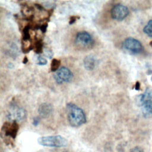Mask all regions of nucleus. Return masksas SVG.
<instances>
[{
    "label": "nucleus",
    "instance_id": "nucleus-8",
    "mask_svg": "<svg viewBox=\"0 0 152 152\" xmlns=\"http://www.w3.org/2000/svg\"><path fill=\"white\" fill-rule=\"evenodd\" d=\"M111 17L117 21H122L129 14L128 8L122 4H116L111 10Z\"/></svg>",
    "mask_w": 152,
    "mask_h": 152
},
{
    "label": "nucleus",
    "instance_id": "nucleus-9",
    "mask_svg": "<svg viewBox=\"0 0 152 152\" xmlns=\"http://www.w3.org/2000/svg\"><path fill=\"white\" fill-rule=\"evenodd\" d=\"M19 126L16 121H12L11 122H6L4 124L2 129L4 134L7 136H9L12 138H15L18 131Z\"/></svg>",
    "mask_w": 152,
    "mask_h": 152
},
{
    "label": "nucleus",
    "instance_id": "nucleus-16",
    "mask_svg": "<svg viewBox=\"0 0 152 152\" xmlns=\"http://www.w3.org/2000/svg\"><path fill=\"white\" fill-rule=\"evenodd\" d=\"M37 64L39 65H45L47 64V60L45 58H43L41 56H37Z\"/></svg>",
    "mask_w": 152,
    "mask_h": 152
},
{
    "label": "nucleus",
    "instance_id": "nucleus-5",
    "mask_svg": "<svg viewBox=\"0 0 152 152\" xmlns=\"http://www.w3.org/2000/svg\"><path fill=\"white\" fill-rule=\"evenodd\" d=\"M75 43L81 48H90L94 44V40L91 36L86 31L78 32L75 36Z\"/></svg>",
    "mask_w": 152,
    "mask_h": 152
},
{
    "label": "nucleus",
    "instance_id": "nucleus-14",
    "mask_svg": "<svg viewBox=\"0 0 152 152\" xmlns=\"http://www.w3.org/2000/svg\"><path fill=\"white\" fill-rule=\"evenodd\" d=\"M61 61L57 59H53L50 64V70L52 72L57 71L59 69Z\"/></svg>",
    "mask_w": 152,
    "mask_h": 152
},
{
    "label": "nucleus",
    "instance_id": "nucleus-10",
    "mask_svg": "<svg viewBox=\"0 0 152 152\" xmlns=\"http://www.w3.org/2000/svg\"><path fill=\"white\" fill-rule=\"evenodd\" d=\"M38 112L40 118H47L49 117L53 112L52 106L48 103H42L38 108Z\"/></svg>",
    "mask_w": 152,
    "mask_h": 152
},
{
    "label": "nucleus",
    "instance_id": "nucleus-18",
    "mask_svg": "<svg viewBox=\"0 0 152 152\" xmlns=\"http://www.w3.org/2000/svg\"><path fill=\"white\" fill-rule=\"evenodd\" d=\"M40 121V119L39 117L36 116V117L34 118L33 119V125L37 126L39 124Z\"/></svg>",
    "mask_w": 152,
    "mask_h": 152
},
{
    "label": "nucleus",
    "instance_id": "nucleus-17",
    "mask_svg": "<svg viewBox=\"0 0 152 152\" xmlns=\"http://www.w3.org/2000/svg\"><path fill=\"white\" fill-rule=\"evenodd\" d=\"M130 152H144V151L142 148L140 147H135L130 150Z\"/></svg>",
    "mask_w": 152,
    "mask_h": 152
},
{
    "label": "nucleus",
    "instance_id": "nucleus-12",
    "mask_svg": "<svg viewBox=\"0 0 152 152\" xmlns=\"http://www.w3.org/2000/svg\"><path fill=\"white\" fill-rule=\"evenodd\" d=\"M143 31L148 37H152V20L148 21L147 25L144 27Z\"/></svg>",
    "mask_w": 152,
    "mask_h": 152
},
{
    "label": "nucleus",
    "instance_id": "nucleus-3",
    "mask_svg": "<svg viewBox=\"0 0 152 152\" xmlns=\"http://www.w3.org/2000/svg\"><path fill=\"white\" fill-rule=\"evenodd\" d=\"M27 113L24 109L18 106L16 104L10 105V110L7 114L8 119L11 121H22L26 118Z\"/></svg>",
    "mask_w": 152,
    "mask_h": 152
},
{
    "label": "nucleus",
    "instance_id": "nucleus-21",
    "mask_svg": "<svg viewBox=\"0 0 152 152\" xmlns=\"http://www.w3.org/2000/svg\"><path fill=\"white\" fill-rule=\"evenodd\" d=\"M45 55L46 56H48L49 58H51L52 56V52L51 50H49V49H46L45 51Z\"/></svg>",
    "mask_w": 152,
    "mask_h": 152
},
{
    "label": "nucleus",
    "instance_id": "nucleus-13",
    "mask_svg": "<svg viewBox=\"0 0 152 152\" xmlns=\"http://www.w3.org/2000/svg\"><path fill=\"white\" fill-rule=\"evenodd\" d=\"M43 44L42 40H37L35 42L33 48L34 49V50L36 53H42L43 50Z\"/></svg>",
    "mask_w": 152,
    "mask_h": 152
},
{
    "label": "nucleus",
    "instance_id": "nucleus-11",
    "mask_svg": "<svg viewBox=\"0 0 152 152\" xmlns=\"http://www.w3.org/2000/svg\"><path fill=\"white\" fill-rule=\"evenodd\" d=\"M97 61L96 56L93 55H89L87 56L86 57H85L83 61L85 69L88 71L93 70L96 65Z\"/></svg>",
    "mask_w": 152,
    "mask_h": 152
},
{
    "label": "nucleus",
    "instance_id": "nucleus-2",
    "mask_svg": "<svg viewBox=\"0 0 152 152\" xmlns=\"http://www.w3.org/2000/svg\"><path fill=\"white\" fill-rule=\"evenodd\" d=\"M37 142L43 146L50 147H64L68 144V140L61 135L42 137L39 138Z\"/></svg>",
    "mask_w": 152,
    "mask_h": 152
},
{
    "label": "nucleus",
    "instance_id": "nucleus-19",
    "mask_svg": "<svg viewBox=\"0 0 152 152\" xmlns=\"http://www.w3.org/2000/svg\"><path fill=\"white\" fill-rule=\"evenodd\" d=\"M47 27H48V24L45 23V24H43L42 25H41L39 27V29H40L42 32L45 33L46 31V30H47Z\"/></svg>",
    "mask_w": 152,
    "mask_h": 152
},
{
    "label": "nucleus",
    "instance_id": "nucleus-15",
    "mask_svg": "<svg viewBox=\"0 0 152 152\" xmlns=\"http://www.w3.org/2000/svg\"><path fill=\"white\" fill-rule=\"evenodd\" d=\"M29 28L30 27L28 26H26L23 31V39L26 41V40H28L30 38V35L29 33Z\"/></svg>",
    "mask_w": 152,
    "mask_h": 152
},
{
    "label": "nucleus",
    "instance_id": "nucleus-23",
    "mask_svg": "<svg viewBox=\"0 0 152 152\" xmlns=\"http://www.w3.org/2000/svg\"><path fill=\"white\" fill-rule=\"evenodd\" d=\"M27 62H28V59H27V58L26 56H25V57L24 58V59H23V64H26Z\"/></svg>",
    "mask_w": 152,
    "mask_h": 152
},
{
    "label": "nucleus",
    "instance_id": "nucleus-22",
    "mask_svg": "<svg viewBox=\"0 0 152 152\" xmlns=\"http://www.w3.org/2000/svg\"><path fill=\"white\" fill-rule=\"evenodd\" d=\"M135 89L136 90H139L140 89V83L137 81L135 84Z\"/></svg>",
    "mask_w": 152,
    "mask_h": 152
},
{
    "label": "nucleus",
    "instance_id": "nucleus-6",
    "mask_svg": "<svg viewBox=\"0 0 152 152\" xmlns=\"http://www.w3.org/2000/svg\"><path fill=\"white\" fill-rule=\"evenodd\" d=\"M122 48L125 50L133 53H140L143 49L141 42L133 37L126 38L122 43Z\"/></svg>",
    "mask_w": 152,
    "mask_h": 152
},
{
    "label": "nucleus",
    "instance_id": "nucleus-7",
    "mask_svg": "<svg viewBox=\"0 0 152 152\" xmlns=\"http://www.w3.org/2000/svg\"><path fill=\"white\" fill-rule=\"evenodd\" d=\"M73 77V74L71 70L65 66H61L56 71L54 74V79L56 82L61 84L64 83L69 82Z\"/></svg>",
    "mask_w": 152,
    "mask_h": 152
},
{
    "label": "nucleus",
    "instance_id": "nucleus-20",
    "mask_svg": "<svg viewBox=\"0 0 152 152\" xmlns=\"http://www.w3.org/2000/svg\"><path fill=\"white\" fill-rule=\"evenodd\" d=\"M77 18H79V17H77V16H72V17H71V18H70V19H69V23L70 24H72L73 23H74L76 21Z\"/></svg>",
    "mask_w": 152,
    "mask_h": 152
},
{
    "label": "nucleus",
    "instance_id": "nucleus-24",
    "mask_svg": "<svg viewBox=\"0 0 152 152\" xmlns=\"http://www.w3.org/2000/svg\"><path fill=\"white\" fill-rule=\"evenodd\" d=\"M151 81H152V77H151Z\"/></svg>",
    "mask_w": 152,
    "mask_h": 152
},
{
    "label": "nucleus",
    "instance_id": "nucleus-4",
    "mask_svg": "<svg viewBox=\"0 0 152 152\" xmlns=\"http://www.w3.org/2000/svg\"><path fill=\"white\" fill-rule=\"evenodd\" d=\"M140 103L145 113L152 114V90L147 88L143 94L140 95Z\"/></svg>",
    "mask_w": 152,
    "mask_h": 152
},
{
    "label": "nucleus",
    "instance_id": "nucleus-1",
    "mask_svg": "<svg viewBox=\"0 0 152 152\" xmlns=\"http://www.w3.org/2000/svg\"><path fill=\"white\" fill-rule=\"evenodd\" d=\"M68 120L73 127H79L86 122L85 113L76 104L69 103L66 105Z\"/></svg>",
    "mask_w": 152,
    "mask_h": 152
}]
</instances>
